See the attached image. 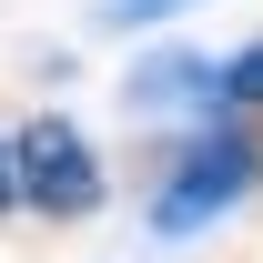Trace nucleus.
<instances>
[{"instance_id":"f03ea898","label":"nucleus","mask_w":263,"mask_h":263,"mask_svg":"<svg viewBox=\"0 0 263 263\" xmlns=\"http://www.w3.org/2000/svg\"><path fill=\"white\" fill-rule=\"evenodd\" d=\"M10 172H21V213H51V223H81V213H101V152L91 132L61 122V111H41V122L10 132Z\"/></svg>"},{"instance_id":"20e7f679","label":"nucleus","mask_w":263,"mask_h":263,"mask_svg":"<svg viewBox=\"0 0 263 263\" xmlns=\"http://www.w3.org/2000/svg\"><path fill=\"white\" fill-rule=\"evenodd\" d=\"M223 111H263V41H243L223 61Z\"/></svg>"},{"instance_id":"39448f33","label":"nucleus","mask_w":263,"mask_h":263,"mask_svg":"<svg viewBox=\"0 0 263 263\" xmlns=\"http://www.w3.org/2000/svg\"><path fill=\"white\" fill-rule=\"evenodd\" d=\"M172 10H193V0H101L111 31H152V21H172Z\"/></svg>"},{"instance_id":"423d86ee","label":"nucleus","mask_w":263,"mask_h":263,"mask_svg":"<svg viewBox=\"0 0 263 263\" xmlns=\"http://www.w3.org/2000/svg\"><path fill=\"white\" fill-rule=\"evenodd\" d=\"M0 213H21V172H10V132H0Z\"/></svg>"},{"instance_id":"f257e3e1","label":"nucleus","mask_w":263,"mask_h":263,"mask_svg":"<svg viewBox=\"0 0 263 263\" xmlns=\"http://www.w3.org/2000/svg\"><path fill=\"white\" fill-rule=\"evenodd\" d=\"M253 182H263V152L243 132H193V142L162 162V182H152V243L213 233L233 202H253Z\"/></svg>"},{"instance_id":"7ed1b4c3","label":"nucleus","mask_w":263,"mask_h":263,"mask_svg":"<svg viewBox=\"0 0 263 263\" xmlns=\"http://www.w3.org/2000/svg\"><path fill=\"white\" fill-rule=\"evenodd\" d=\"M132 101H142V111H223V61L152 51V61L132 71Z\"/></svg>"}]
</instances>
